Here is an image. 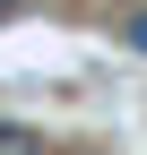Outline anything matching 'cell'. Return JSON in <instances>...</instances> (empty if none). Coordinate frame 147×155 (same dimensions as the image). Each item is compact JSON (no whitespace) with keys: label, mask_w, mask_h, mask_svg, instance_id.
Here are the masks:
<instances>
[{"label":"cell","mask_w":147,"mask_h":155,"mask_svg":"<svg viewBox=\"0 0 147 155\" xmlns=\"http://www.w3.org/2000/svg\"><path fill=\"white\" fill-rule=\"evenodd\" d=\"M0 155H43V129H26V121H0Z\"/></svg>","instance_id":"obj_1"},{"label":"cell","mask_w":147,"mask_h":155,"mask_svg":"<svg viewBox=\"0 0 147 155\" xmlns=\"http://www.w3.org/2000/svg\"><path fill=\"white\" fill-rule=\"evenodd\" d=\"M121 43H130V52H147V9L130 17V26H121Z\"/></svg>","instance_id":"obj_2"},{"label":"cell","mask_w":147,"mask_h":155,"mask_svg":"<svg viewBox=\"0 0 147 155\" xmlns=\"http://www.w3.org/2000/svg\"><path fill=\"white\" fill-rule=\"evenodd\" d=\"M17 9H26V0H0V26H9V17H17Z\"/></svg>","instance_id":"obj_3"}]
</instances>
